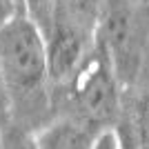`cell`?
<instances>
[{"instance_id":"obj_1","label":"cell","mask_w":149,"mask_h":149,"mask_svg":"<svg viewBox=\"0 0 149 149\" xmlns=\"http://www.w3.org/2000/svg\"><path fill=\"white\" fill-rule=\"evenodd\" d=\"M0 76L9 102V123L36 134L54 120L47 47L27 16H16L0 31Z\"/></svg>"},{"instance_id":"obj_2","label":"cell","mask_w":149,"mask_h":149,"mask_svg":"<svg viewBox=\"0 0 149 149\" xmlns=\"http://www.w3.org/2000/svg\"><path fill=\"white\" fill-rule=\"evenodd\" d=\"M120 89L109 58L93 42L74 74L54 87V113L96 131L113 129L120 120Z\"/></svg>"},{"instance_id":"obj_3","label":"cell","mask_w":149,"mask_h":149,"mask_svg":"<svg viewBox=\"0 0 149 149\" xmlns=\"http://www.w3.org/2000/svg\"><path fill=\"white\" fill-rule=\"evenodd\" d=\"M93 42L111 62L120 87L149 74V9L131 0H105Z\"/></svg>"},{"instance_id":"obj_4","label":"cell","mask_w":149,"mask_h":149,"mask_svg":"<svg viewBox=\"0 0 149 149\" xmlns=\"http://www.w3.org/2000/svg\"><path fill=\"white\" fill-rule=\"evenodd\" d=\"M102 131H96L82 123L65 116H54L40 131L33 134L36 149H93Z\"/></svg>"},{"instance_id":"obj_5","label":"cell","mask_w":149,"mask_h":149,"mask_svg":"<svg viewBox=\"0 0 149 149\" xmlns=\"http://www.w3.org/2000/svg\"><path fill=\"white\" fill-rule=\"evenodd\" d=\"M149 76V74H147ZM120 89V118L127 123L138 149H149V78Z\"/></svg>"},{"instance_id":"obj_6","label":"cell","mask_w":149,"mask_h":149,"mask_svg":"<svg viewBox=\"0 0 149 149\" xmlns=\"http://www.w3.org/2000/svg\"><path fill=\"white\" fill-rule=\"evenodd\" d=\"M25 11H27V18L38 27V31L47 40V36H49V31H51L54 0H25Z\"/></svg>"},{"instance_id":"obj_7","label":"cell","mask_w":149,"mask_h":149,"mask_svg":"<svg viewBox=\"0 0 149 149\" xmlns=\"http://www.w3.org/2000/svg\"><path fill=\"white\" fill-rule=\"evenodd\" d=\"M0 149H36L33 134L13 123L0 127Z\"/></svg>"},{"instance_id":"obj_8","label":"cell","mask_w":149,"mask_h":149,"mask_svg":"<svg viewBox=\"0 0 149 149\" xmlns=\"http://www.w3.org/2000/svg\"><path fill=\"white\" fill-rule=\"evenodd\" d=\"M16 16H27L25 5L20 0H0V31L5 29Z\"/></svg>"},{"instance_id":"obj_9","label":"cell","mask_w":149,"mask_h":149,"mask_svg":"<svg viewBox=\"0 0 149 149\" xmlns=\"http://www.w3.org/2000/svg\"><path fill=\"white\" fill-rule=\"evenodd\" d=\"M113 134H116V143H118V149H138L136 140H134V136H131L129 127H127V123H125L123 118L118 120V125L113 127Z\"/></svg>"},{"instance_id":"obj_10","label":"cell","mask_w":149,"mask_h":149,"mask_svg":"<svg viewBox=\"0 0 149 149\" xmlns=\"http://www.w3.org/2000/svg\"><path fill=\"white\" fill-rule=\"evenodd\" d=\"M93 149H118V143H116V134L113 129H107L100 134V138L96 140Z\"/></svg>"},{"instance_id":"obj_11","label":"cell","mask_w":149,"mask_h":149,"mask_svg":"<svg viewBox=\"0 0 149 149\" xmlns=\"http://www.w3.org/2000/svg\"><path fill=\"white\" fill-rule=\"evenodd\" d=\"M9 123V102H7V91L2 85V76H0V127Z\"/></svg>"},{"instance_id":"obj_12","label":"cell","mask_w":149,"mask_h":149,"mask_svg":"<svg viewBox=\"0 0 149 149\" xmlns=\"http://www.w3.org/2000/svg\"><path fill=\"white\" fill-rule=\"evenodd\" d=\"M131 2H140V5H147V0H131Z\"/></svg>"},{"instance_id":"obj_13","label":"cell","mask_w":149,"mask_h":149,"mask_svg":"<svg viewBox=\"0 0 149 149\" xmlns=\"http://www.w3.org/2000/svg\"><path fill=\"white\" fill-rule=\"evenodd\" d=\"M20 2H22V5H25V0H20Z\"/></svg>"}]
</instances>
